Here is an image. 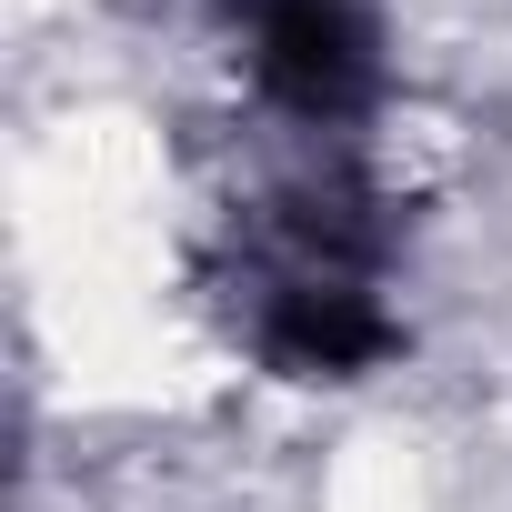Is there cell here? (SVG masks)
Masks as SVG:
<instances>
[{"instance_id":"1","label":"cell","mask_w":512,"mask_h":512,"mask_svg":"<svg viewBox=\"0 0 512 512\" xmlns=\"http://www.w3.org/2000/svg\"><path fill=\"white\" fill-rule=\"evenodd\" d=\"M262 352L282 372H362L382 352L372 231L352 221V201H292V231L262 272Z\"/></svg>"},{"instance_id":"2","label":"cell","mask_w":512,"mask_h":512,"mask_svg":"<svg viewBox=\"0 0 512 512\" xmlns=\"http://www.w3.org/2000/svg\"><path fill=\"white\" fill-rule=\"evenodd\" d=\"M251 41V81L302 121H342L372 91V11L362 0H231Z\"/></svg>"}]
</instances>
